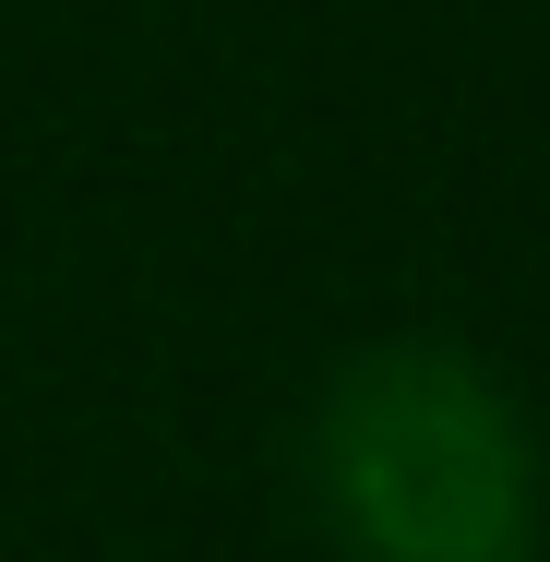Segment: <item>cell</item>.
<instances>
[{
    "instance_id": "obj_1",
    "label": "cell",
    "mask_w": 550,
    "mask_h": 562,
    "mask_svg": "<svg viewBox=\"0 0 550 562\" xmlns=\"http://www.w3.org/2000/svg\"><path fill=\"white\" fill-rule=\"evenodd\" d=\"M312 503L347 562H527L539 443L467 347H359L312 407Z\"/></svg>"
}]
</instances>
